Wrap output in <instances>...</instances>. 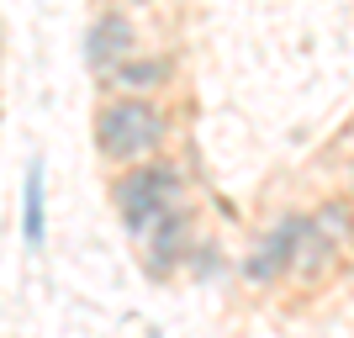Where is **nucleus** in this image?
Returning a JSON list of instances; mask_svg holds the SVG:
<instances>
[{"label": "nucleus", "instance_id": "obj_3", "mask_svg": "<svg viewBox=\"0 0 354 338\" xmlns=\"http://www.w3.org/2000/svg\"><path fill=\"white\" fill-rule=\"evenodd\" d=\"M138 249H143V270L153 280H169L175 270H185V259H191V249H196V206L180 201V206H169L164 217H153L143 233H138Z\"/></svg>", "mask_w": 354, "mask_h": 338}, {"label": "nucleus", "instance_id": "obj_10", "mask_svg": "<svg viewBox=\"0 0 354 338\" xmlns=\"http://www.w3.org/2000/svg\"><path fill=\"white\" fill-rule=\"evenodd\" d=\"M117 6H127V11H133V6H153V0H117Z\"/></svg>", "mask_w": 354, "mask_h": 338}, {"label": "nucleus", "instance_id": "obj_1", "mask_svg": "<svg viewBox=\"0 0 354 338\" xmlns=\"http://www.w3.org/2000/svg\"><path fill=\"white\" fill-rule=\"evenodd\" d=\"M169 138V117L153 95H111L95 111V153L111 164H143Z\"/></svg>", "mask_w": 354, "mask_h": 338}, {"label": "nucleus", "instance_id": "obj_4", "mask_svg": "<svg viewBox=\"0 0 354 338\" xmlns=\"http://www.w3.org/2000/svg\"><path fill=\"white\" fill-rule=\"evenodd\" d=\"M301 227H307V212H286L270 233L254 238V249L243 254V280L249 285H259V291H270V285H281V280H291V265H296V238H301Z\"/></svg>", "mask_w": 354, "mask_h": 338}, {"label": "nucleus", "instance_id": "obj_6", "mask_svg": "<svg viewBox=\"0 0 354 338\" xmlns=\"http://www.w3.org/2000/svg\"><path fill=\"white\" fill-rule=\"evenodd\" d=\"M169 79H175V59H169V53H143V48H138L133 59H122L117 69L106 74V90H117V95H159Z\"/></svg>", "mask_w": 354, "mask_h": 338}, {"label": "nucleus", "instance_id": "obj_2", "mask_svg": "<svg viewBox=\"0 0 354 338\" xmlns=\"http://www.w3.org/2000/svg\"><path fill=\"white\" fill-rule=\"evenodd\" d=\"M111 201H117V217L127 233H143L153 217H164L169 206L185 201V169H180L175 159H143L138 169H127V175H117V185H111Z\"/></svg>", "mask_w": 354, "mask_h": 338}, {"label": "nucleus", "instance_id": "obj_8", "mask_svg": "<svg viewBox=\"0 0 354 338\" xmlns=\"http://www.w3.org/2000/svg\"><path fill=\"white\" fill-rule=\"evenodd\" d=\"M307 222L344 254V259L354 254V196H328V201H317L307 212Z\"/></svg>", "mask_w": 354, "mask_h": 338}, {"label": "nucleus", "instance_id": "obj_5", "mask_svg": "<svg viewBox=\"0 0 354 338\" xmlns=\"http://www.w3.org/2000/svg\"><path fill=\"white\" fill-rule=\"evenodd\" d=\"M138 43H143V32H138L133 11H127V6H106V11L90 21V32H85V64L106 79L122 59L138 53Z\"/></svg>", "mask_w": 354, "mask_h": 338}, {"label": "nucleus", "instance_id": "obj_7", "mask_svg": "<svg viewBox=\"0 0 354 338\" xmlns=\"http://www.w3.org/2000/svg\"><path fill=\"white\" fill-rule=\"evenodd\" d=\"M344 254L333 249V243H328L323 233H317V227H301V238H296V265H291V280L296 285H323L328 275H333V265H339Z\"/></svg>", "mask_w": 354, "mask_h": 338}, {"label": "nucleus", "instance_id": "obj_9", "mask_svg": "<svg viewBox=\"0 0 354 338\" xmlns=\"http://www.w3.org/2000/svg\"><path fill=\"white\" fill-rule=\"evenodd\" d=\"M21 238L27 249H43L48 243V201H43V164L27 169V212H21Z\"/></svg>", "mask_w": 354, "mask_h": 338}, {"label": "nucleus", "instance_id": "obj_11", "mask_svg": "<svg viewBox=\"0 0 354 338\" xmlns=\"http://www.w3.org/2000/svg\"><path fill=\"white\" fill-rule=\"evenodd\" d=\"M349 196H354V159H349Z\"/></svg>", "mask_w": 354, "mask_h": 338}]
</instances>
